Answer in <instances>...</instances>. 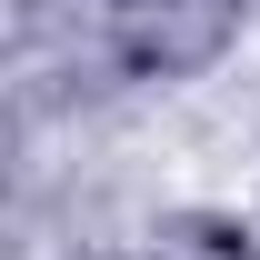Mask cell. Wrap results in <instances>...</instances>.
<instances>
[{
    "label": "cell",
    "mask_w": 260,
    "mask_h": 260,
    "mask_svg": "<svg viewBox=\"0 0 260 260\" xmlns=\"http://www.w3.org/2000/svg\"><path fill=\"white\" fill-rule=\"evenodd\" d=\"M230 30H240V0H120L110 50L130 80H190L230 50Z\"/></svg>",
    "instance_id": "1"
}]
</instances>
